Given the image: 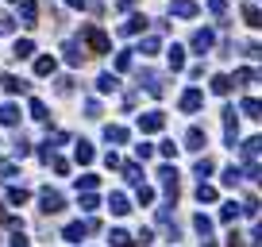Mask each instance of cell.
<instances>
[{"label": "cell", "mask_w": 262, "mask_h": 247, "mask_svg": "<svg viewBox=\"0 0 262 247\" xmlns=\"http://www.w3.org/2000/svg\"><path fill=\"white\" fill-rule=\"evenodd\" d=\"M108 139H112V143H123V139H127V132H123V128H108Z\"/></svg>", "instance_id": "5"}, {"label": "cell", "mask_w": 262, "mask_h": 247, "mask_svg": "<svg viewBox=\"0 0 262 247\" xmlns=\"http://www.w3.org/2000/svg\"><path fill=\"white\" fill-rule=\"evenodd\" d=\"M27 54H31V43H27V39H23V43H16V58H27Z\"/></svg>", "instance_id": "9"}, {"label": "cell", "mask_w": 262, "mask_h": 247, "mask_svg": "<svg viewBox=\"0 0 262 247\" xmlns=\"http://www.w3.org/2000/svg\"><path fill=\"white\" fill-rule=\"evenodd\" d=\"M35 70H39V73H50V70H54V58H39Z\"/></svg>", "instance_id": "7"}, {"label": "cell", "mask_w": 262, "mask_h": 247, "mask_svg": "<svg viewBox=\"0 0 262 247\" xmlns=\"http://www.w3.org/2000/svg\"><path fill=\"white\" fill-rule=\"evenodd\" d=\"M31 116H35V120H46V108H43V105L35 101V105H31Z\"/></svg>", "instance_id": "10"}, {"label": "cell", "mask_w": 262, "mask_h": 247, "mask_svg": "<svg viewBox=\"0 0 262 247\" xmlns=\"http://www.w3.org/2000/svg\"><path fill=\"white\" fill-rule=\"evenodd\" d=\"M43 205H46V212H58V209H62V197L54 193V189H46V193H43Z\"/></svg>", "instance_id": "2"}, {"label": "cell", "mask_w": 262, "mask_h": 247, "mask_svg": "<svg viewBox=\"0 0 262 247\" xmlns=\"http://www.w3.org/2000/svg\"><path fill=\"white\" fill-rule=\"evenodd\" d=\"M0 124L16 128V124H19V108H16V105H4V108H0Z\"/></svg>", "instance_id": "1"}, {"label": "cell", "mask_w": 262, "mask_h": 247, "mask_svg": "<svg viewBox=\"0 0 262 247\" xmlns=\"http://www.w3.org/2000/svg\"><path fill=\"white\" fill-rule=\"evenodd\" d=\"M96 85H100V89H104V93H108V89H116V78H112V73H104V78L96 81Z\"/></svg>", "instance_id": "8"}, {"label": "cell", "mask_w": 262, "mask_h": 247, "mask_svg": "<svg viewBox=\"0 0 262 247\" xmlns=\"http://www.w3.org/2000/svg\"><path fill=\"white\" fill-rule=\"evenodd\" d=\"M85 232H89V224H70V228H66V236H70V239H81Z\"/></svg>", "instance_id": "3"}, {"label": "cell", "mask_w": 262, "mask_h": 247, "mask_svg": "<svg viewBox=\"0 0 262 247\" xmlns=\"http://www.w3.org/2000/svg\"><path fill=\"white\" fill-rule=\"evenodd\" d=\"M112 212H127V197L123 193H112Z\"/></svg>", "instance_id": "4"}, {"label": "cell", "mask_w": 262, "mask_h": 247, "mask_svg": "<svg viewBox=\"0 0 262 247\" xmlns=\"http://www.w3.org/2000/svg\"><path fill=\"white\" fill-rule=\"evenodd\" d=\"M77 159H81V162L93 159V147H89V143H77Z\"/></svg>", "instance_id": "6"}]
</instances>
